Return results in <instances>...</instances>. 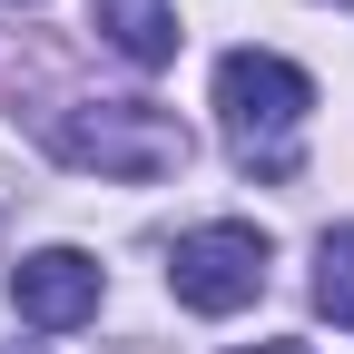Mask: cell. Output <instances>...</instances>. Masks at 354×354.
I'll list each match as a JSON object with an SVG mask.
<instances>
[{
  "instance_id": "3957f363",
  "label": "cell",
  "mask_w": 354,
  "mask_h": 354,
  "mask_svg": "<svg viewBox=\"0 0 354 354\" xmlns=\"http://www.w3.org/2000/svg\"><path fill=\"white\" fill-rule=\"evenodd\" d=\"M167 286H177L187 315H236V305H256L266 295V227H236V216H227V227L177 236Z\"/></svg>"
},
{
  "instance_id": "7a4b0ae2",
  "label": "cell",
  "mask_w": 354,
  "mask_h": 354,
  "mask_svg": "<svg viewBox=\"0 0 354 354\" xmlns=\"http://www.w3.org/2000/svg\"><path fill=\"white\" fill-rule=\"evenodd\" d=\"M50 148L69 158V167H88V177H128V187H148V177H177L187 167V118L177 109H158V99H88V109H69L59 128H50Z\"/></svg>"
},
{
  "instance_id": "52a82bcc",
  "label": "cell",
  "mask_w": 354,
  "mask_h": 354,
  "mask_svg": "<svg viewBox=\"0 0 354 354\" xmlns=\"http://www.w3.org/2000/svg\"><path fill=\"white\" fill-rule=\"evenodd\" d=\"M256 354H295V344H256Z\"/></svg>"
},
{
  "instance_id": "277c9868",
  "label": "cell",
  "mask_w": 354,
  "mask_h": 354,
  "mask_svg": "<svg viewBox=\"0 0 354 354\" xmlns=\"http://www.w3.org/2000/svg\"><path fill=\"white\" fill-rule=\"evenodd\" d=\"M10 305L39 325V335H69L99 315V256H79V246H39L10 266Z\"/></svg>"
},
{
  "instance_id": "5b68a950",
  "label": "cell",
  "mask_w": 354,
  "mask_h": 354,
  "mask_svg": "<svg viewBox=\"0 0 354 354\" xmlns=\"http://www.w3.org/2000/svg\"><path fill=\"white\" fill-rule=\"evenodd\" d=\"M99 39L128 69H167L177 59V10L167 0H99Z\"/></svg>"
},
{
  "instance_id": "8992f818",
  "label": "cell",
  "mask_w": 354,
  "mask_h": 354,
  "mask_svg": "<svg viewBox=\"0 0 354 354\" xmlns=\"http://www.w3.org/2000/svg\"><path fill=\"white\" fill-rule=\"evenodd\" d=\"M315 305L354 335V227H325V246H315Z\"/></svg>"
},
{
  "instance_id": "6da1fadb",
  "label": "cell",
  "mask_w": 354,
  "mask_h": 354,
  "mask_svg": "<svg viewBox=\"0 0 354 354\" xmlns=\"http://www.w3.org/2000/svg\"><path fill=\"white\" fill-rule=\"evenodd\" d=\"M315 109V79L276 50H227L216 59V118L256 177H295V128Z\"/></svg>"
}]
</instances>
